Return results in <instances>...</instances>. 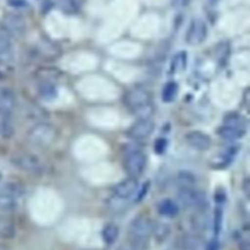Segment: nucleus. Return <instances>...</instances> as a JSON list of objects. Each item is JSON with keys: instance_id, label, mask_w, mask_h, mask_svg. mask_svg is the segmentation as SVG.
<instances>
[{"instance_id": "obj_1", "label": "nucleus", "mask_w": 250, "mask_h": 250, "mask_svg": "<svg viewBox=\"0 0 250 250\" xmlns=\"http://www.w3.org/2000/svg\"><path fill=\"white\" fill-rule=\"evenodd\" d=\"M126 106L141 118H149L153 112L150 94L145 89H132L124 95Z\"/></svg>"}, {"instance_id": "obj_2", "label": "nucleus", "mask_w": 250, "mask_h": 250, "mask_svg": "<svg viewBox=\"0 0 250 250\" xmlns=\"http://www.w3.org/2000/svg\"><path fill=\"white\" fill-rule=\"evenodd\" d=\"M24 195V188L21 184L11 181L0 188V211H15L21 204Z\"/></svg>"}, {"instance_id": "obj_3", "label": "nucleus", "mask_w": 250, "mask_h": 250, "mask_svg": "<svg viewBox=\"0 0 250 250\" xmlns=\"http://www.w3.org/2000/svg\"><path fill=\"white\" fill-rule=\"evenodd\" d=\"M152 228L153 223L148 216L142 214L135 217L131 221L128 229L131 241L135 244L145 243L151 234Z\"/></svg>"}, {"instance_id": "obj_4", "label": "nucleus", "mask_w": 250, "mask_h": 250, "mask_svg": "<svg viewBox=\"0 0 250 250\" xmlns=\"http://www.w3.org/2000/svg\"><path fill=\"white\" fill-rule=\"evenodd\" d=\"M12 36L0 28V77H7L13 68L14 47Z\"/></svg>"}, {"instance_id": "obj_5", "label": "nucleus", "mask_w": 250, "mask_h": 250, "mask_svg": "<svg viewBox=\"0 0 250 250\" xmlns=\"http://www.w3.org/2000/svg\"><path fill=\"white\" fill-rule=\"evenodd\" d=\"M177 198L182 206L194 211L204 210L207 204L204 192L195 188H180Z\"/></svg>"}, {"instance_id": "obj_6", "label": "nucleus", "mask_w": 250, "mask_h": 250, "mask_svg": "<svg viewBox=\"0 0 250 250\" xmlns=\"http://www.w3.org/2000/svg\"><path fill=\"white\" fill-rule=\"evenodd\" d=\"M12 162L19 169L30 174H41L45 168L40 158L30 153L17 154L13 157Z\"/></svg>"}, {"instance_id": "obj_7", "label": "nucleus", "mask_w": 250, "mask_h": 250, "mask_svg": "<svg viewBox=\"0 0 250 250\" xmlns=\"http://www.w3.org/2000/svg\"><path fill=\"white\" fill-rule=\"evenodd\" d=\"M146 166V156L141 150H132L124 160V168L131 178L137 179L141 176Z\"/></svg>"}, {"instance_id": "obj_8", "label": "nucleus", "mask_w": 250, "mask_h": 250, "mask_svg": "<svg viewBox=\"0 0 250 250\" xmlns=\"http://www.w3.org/2000/svg\"><path fill=\"white\" fill-rule=\"evenodd\" d=\"M30 141L39 146H49L57 139L56 129L49 124H40L35 126L29 135Z\"/></svg>"}, {"instance_id": "obj_9", "label": "nucleus", "mask_w": 250, "mask_h": 250, "mask_svg": "<svg viewBox=\"0 0 250 250\" xmlns=\"http://www.w3.org/2000/svg\"><path fill=\"white\" fill-rule=\"evenodd\" d=\"M207 35L206 23L201 19H193L187 32V42L195 46L201 44Z\"/></svg>"}, {"instance_id": "obj_10", "label": "nucleus", "mask_w": 250, "mask_h": 250, "mask_svg": "<svg viewBox=\"0 0 250 250\" xmlns=\"http://www.w3.org/2000/svg\"><path fill=\"white\" fill-rule=\"evenodd\" d=\"M154 123L149 118H141L128 130V136L134 140H144L151 135Z\"/></svg>"}, {"instance_id": "obj_11", "label": "nucleus", "mask_w": 250, "mask_h": 250, "mask_svg": "<svg viewBox=\"0 0 250 250\" xmlns=\"http://www.w3.org/2000/svg\"><path fill=\"white\" fill-rule=\"evenodd\" d=\"M138 186L139 184L137 179L128 177L120 181L113 187V193L115 197L125 200L131 197L136 192V190L138 189Z\"/></svg>"}, {"instance_id": "obj_12", "label": "nucleus", "mask_w": 250, "mask_h": 250, "mask_svg": "<svg viewBox=\"0 0 250 250\" xmlns=\"http://www.w3.org/2000/svg\"><path fill=\"white\" fill-rule=\"evenodd\" d=\"M187 143L194 149L204 151L210 148L212 140L210 137L201 131H191L186 135Z\"/></svg>"}, {"instance_id": "obj_13", "label": "nucleus", "mask_w": 250, "mask_h": 250, "mask_svg": "<svg viewBox=\"0 0 250 250\" xmlns=\"http://www.w3.org/2000/svg\"><path fill=\"white\" fill-rule=\"evenodd\" d=\"M13 112L0 107V136L3 138H11L14 135Z\"/></svg>"}, {"instance_id": "obj_14", "label": "nucleus", "mask_w": 250, "mask_h": 250, "mask_svg": "<svg viewBox=\"0 0 250 250\" xmlns=\"http://www.w3.org/2000/svg\"><path fill=\"white\" fill-rule=\"evenodd\" d=\"M5 31H7L12 37L20 36L24 32L25 24L22 19L18 16H10L8 19L4 20V27H2Z\"/></svg>"}, {"instance_id": "obj_15", "label": "nucleus", "mask_w": 250, "mask_h": 250, "mask_svg": "<svg viewBox=\"0 0 250 250\" xmlns=\"http://www.w3.org/2000/svg\"><path fill=\"white\" fill-rule=\"evenodd\" d=\"M17 233V225L8 215L0 214V238L11 239Z\"/></svg>"}, {"instance_id": "obj_16", "label": "nucleus", "mask_w": 250, "mask_h": 250, "mask_svg": "<svg viewBox=\"0 0 250 250\" xmlns=\"http://www.w3.org/2000/svg\"><path fill=\"white\" fill-rule=\"evenodd\" d=\"M217 134L225 140L235 141V140H238V139H240L244 136L245 128L224 124L223 126L218 128Z\"/></svg>"}, {"instance_id": "obj_17", "label": "nucleus", "mask_w": 250, "mask_h": 250, "mask_svg": "<svg viewBox=\"0 0 250 250\" xmlns=\"http://www.w3.org/2000/svg\"><path fill=\"white\" fill-rule=\"evenodd\" d=\"M157 209L160 215L169 218H173L179 213V205L175 201L168 198L161 200L158 204Z\"/></svg>"}, {"instance_id": "obj_18", "label": "nucleus", "mask_w": 250, "mask_h": 250, "mask_svg": "<svg viewBox=\"0 0 250 250\" xmlns=\"http://www.w3.org/2000/svg\"><path fill=\"white\" fill-rule=\"evenodd\" d=\"M118 234H119V229L118 226L113 224V223H108L106 224L103 230H102V237L103 240L104 241L105 244L107 245H111L113 244L116 239L118 238Z\"/></svg>"}, {"instance_id": "obj_19", "label": "nucleus", "mask_w": 250, "mask_h": 250, "mask_svg": "<svg viewBox=\"0 0 250 250\" xmlns=\"http://www.w3.org/2000/svg\"><path fill=\"white\" fill-rule=\"evenodd\" d=\"M38 91L41 97H43L46 100H52L56 98L58 94L57 87L55 86L53 81H49V80H43L39 85Z\"/></svg>"}, {"instance_id": "obj_20", "label": "nucleus", "mask_w": 250, "mask_h": 250, "mask_svg": "<svg viewBox=\"0 0 250 250\" xmlns=\"http://www.w3.org/2000/svg\"><path fill=\"white\" fill-rule=\"evenodd\" d=\"M200 239L195 235H186L179 239L177 242L178 247L182 250H195L200 245Z\"/></svg>"}, {"instance_id": "obj_21", "label": "nucleus", "mask_w": 250, "mask_h": 250, "mask_svg": "<svg viewBox=\"0 0 250 250\" xmlns=\"http://www.w3.org/2000/svg\"><path fill=\"white\" fill-rule=\"evenodd\" d=\"M180 188H195L196 177L189 171H180L177 176Z\"/></svg>"}, {"instance_id": "obj_22", "label": "nucleus", "mask_w": 250, "mask_h": 250, "mask_svg": "<svg viewBox=\"0 0 250 250\" xmlns=\"http://www.w3.org/2000/svg\"><path fill=\"white\" fill-rule=\"evenodd\" d=\"M178 93V84L174 81L168 82L162 90V101L165 103H170L174 101Z\"/></svg>"}, {"instance_id": "obj_23", "label": "nucleus", "mask_w": 250, "mask_h": 250, "mask_svg": "<svg viewBox=\"0 0 250 250\" xmlns=\"http://www.w3.org/2000/svg\"><path fill=\"white\" fill-rule=\"evenodd\" d=\"M169 233H170V228L168 225H166L164 223H158L156 225L153 224L151 234L154 235L155 239H157L159 241L165 240L168 237Z\"/></svg>"}, {"instance_id": "obj_24", "label": "nucleus", "mask_w": 250, "mask_h": 250, "mask_svg": "<svg viewBox=\"0 0 250 250\" xmlns=\"http://www.w3.org/2000/svg\"><path fill=\"white\" fill-rule=\"evenodd\" d=\"M187 65V55L185 52L179 53L174 57V60L171 63V69L174 72H179L185 69Z\"/></svg>"}, {"instance_id": "obj_25", "label": "nucleus", "mask_w": 250, "mask_h": 250, "mask_svg": "<svg viewBox=\"0 0 250 250\" xmlns=\"http://www.w3.org/2000/svg\"><path fill=\"white\" fill-rule=\"evenodd\" d=\"M222 224H223V209L222 207L218 204L215 208L214 212V221H213V227H214V232L215 234H219L222 229Z\"/></svg>"}, {"instance_id": "obj_26", "label": "nucleus", "mask_w": 250, "mask_h": 250, "mask_svg": "<svg viewBox=\"0 0 250 250\" xmlns=\"http://www.w3.org/2000/svg\"><path fill=\"white\" fill-rule=\"evenodd\" d=\"M167 147V141L163 138H159L154 143V151L158 154H161L165 151Z\"/></svg>"}, {"instance_id": "obj_27", "label": "nucleus", "mask_w": 250, "mask_h": 250, "mask_svg": "<svg viewBox=\"0 0 250 250\" xmlns=\"http://www.w3.org/2000/svg\"><path fill=\"white\" fill-rule=\"evenodd\" d=\"M60 4H61V7L67 12L71 13L76 10V6L73 0H61Z\"/></svg>"}, {"instance_id": "obj_28", "label": "nucleus", "mask_w": 250, "mask_h": 250, "mask_svg": "<svg viewBox=\"0 0 250 250\" xmlns=\"http://www.w3.org/2000/svg\"><path fill=\"white\" fill-rule=\"evenodd\" d=\"M239 248H240V250H250L249 239L242 237V238L239 240Z\"/></svg>"}, {"instance_id": "obj_29", "label": "nucleus", "mask_w": 250, "mask_h": 250, "mask_svg": "<svg viewBox=\"0 0 250 250\" xmlns=\"http://www.w3.org/2000/svg\"><path fill=\"white\" fill-rule=\"evenodd\" d=\"M189 0H173V3H174V6L177 8V9H183L185 7H187V5L188 4Z\"/></svg>"}, {"instance_id": "obj_30", "label": "nucleus", "mask_w": 250, "mask_h": 250, "mask_svg": "<svg viewBox=\"0 0 250 250\" xmlns=\"http://www.w3.org/2000/svg\"><path fill=\"white\" fill-rule=\"evenodd\" d=\"M206 250H219V243H218V240H216V239L212 240V241L208 244Z\"/></svg>"}, {"instance_id": "obj_31", "label": "nucleus", "mask_w": 250, "mask_h": 250, "mask_svg": "<svg viewBox=\"0 0 250 250\" xmlns=\"http://www.w3.org/2000/svg\"><path fill=\"white\" fill-rule=\"evenodd\" d=\"M249 187H250V183H249V180L246 179L243 183V190H244V193L246 194L247 197H249V193H250V190H249Z\"/></svg>"}, {"instance_id": "obj_32", "label": "nucleus", "mask_w": 250, "mask_h": 250, "mask_svg": "<svg viewBox=\"0 0 250 250\" xmlns=\"http://www.w3.org/2000/svg\"><path fill=\"white\" fill-rule=\"evenodd\" d=\"M0 250H9V248L5 244L0 243Z\"/></svg>"}, {"instance_id": "obj_33", "label": "nucleus", "mask_w": 250, "mask_h": 250, "mask_svg": "<svg viewBox=\"0 0 250 250\" xmlns=\"http://www.w3.org/2000/svg\"><path fill=\"white\" fill-rule=\"evenodd\" d=\"M220 0H208V2L210 3V5H216Z\"/></svg>"}, {"instance_id": "obj_34", "label": "nucleus", "mask_w": 250, "mask_h": 250, "mask_svg": "<svg viewBox=\"0 0 250 250\" xmlns=\"http://www.w3.org/2000/svg\"><path fill=\"white\" fill-rule=\"evenodd\" d=\"M123 250H138L137 248H133V247H129V248H125Z\"/></svg>"}, {"instance_id": "obj_35", "label": "nucleus", "mask_w": 250, "mask_h": 250, "mask_svg": "<svg viewBox=\"0 0 250 250\" xmlns=\"http://www.w3.org/2000/svg\"><path fill=\"white\" fill-rule=\"evenodd\" d=\"M1 177H2V176H1V173H0V181H1Z\"/></svg>"}]
</instances>
